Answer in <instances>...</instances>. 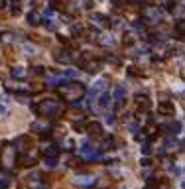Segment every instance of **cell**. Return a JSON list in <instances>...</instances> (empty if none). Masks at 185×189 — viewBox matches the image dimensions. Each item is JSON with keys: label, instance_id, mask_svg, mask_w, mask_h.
Returning a JSON list of instances; mask_svg holds the SVG:
<instances>
[{"label": "cell", "instance_id": "cell-1", "mask_svg": "<svg viewBox=\"0 0 185 189\" xmlns=\"http://www.w3.org/2000/svg\"><path fill=\"white\" fill-rule=\"evenodd\" d=\"M34 110L37 112V114H41V116L55 118V116L61 114L63 106H61V102H57V101H53V99H43V101H40L34 106Z\"/></svg>", "mask_w": 185, "mask_h": 189}, {"label": "cell", "instance_id": "cell-2", "mask_svg": "<svg viewBox=\"0 0 185 189\" xmlns=\"http://www.w3.org/2000/svg\"><path fill=\"white\" fill-rule=\"evenodd\" d=\"M16 156H18V150H16L14 144H4L2 148V167L6 171H12L16 165Z\"/></svg>", "mask_w": 185, "mask_h": 189}, {"label": "cell", "instance_id": "cell-3", "mask_svg": "<svg viewBox=\"0 0 185 189\" xmlns=\"http://www.w3.org/2000/svg\"><path fill=\"white\" fill-rule=\"evenodd\" d=\"M61 91H63V97H67L69 101H75V99H81V97H83L85 87L81 83H65V87Z\"/></svg>", "mask_w": 185, "mask_h": 189}, {"label": "cell", "instance_id": "cell-4", "mask_svg": "<svg viewBox=\"0 0 185 189\" xmlns=\"http://www.w3.org/2000/svg\"><path fill=\"white\" fill-rule=\"evenodd\" d=\"M81 154H83L87 160H91V161H95V160L101 158V154L97 152V144H92V142L83 144V148H81Z\"/></svg>", "mask_w": 185, "mask_h": 189}, {"label": "cell", "instance_id": "cell-5", "mask_svg": "<svg viewBox=\"0 0 185 189\" xmlns=\"http://www.w3.org/2000/svg\"><path fill=\"white\" fill-rule=\"evenodd\" d=\"M142 16L148 22H157V20H161V10L157 6H146L142 10Z\"/></svg>", "mask_w": 185, "mask_h": 189}, {"label": "cell", "instance_id": "cell-6", "mask_svg": "<svg viewBox=\"0 0 185 189\" xmlns=\"http://www.w3.org/2000/svg\"><path fill=\"white\" fill-rule=\"evenodd\" d=\"M136 105H138V109H140V110L148 112V110H150V106H152V102H150V99H148V97L138 95V97H136Z\"/></svg>", "mask_w": 185, "mask_h": 189}, {"label": "cell", "instance_id": "cell-7", "mask_svg": "<svg viewBox=\"0 0 185 189\" xmlns=\"http://www.w3.org/2000/svg\"><path fill=\"white\" fill-rule=\"evenodd\" d=\"M157 110H160V114H173L175 106H173V102H171V101H164V102H160Z\"/></svg>", "mask_w": 185, "mask_h": 189}, {"label": "cell", "instance_id": "cell-8", "mask_svg": "<svg viewBox=\"0 0 185 189\" xmlns=\"http://www.w3.org/2000/svg\"><path fill=\"white\" fill-rule=\"evenodd\" d=\"M87 132H89L91 138H97V136H101V134H102V126L99 122H91L89 128H87Z\"/></svg>", "mask_w": 185, "mask_h": 189}, {"label": "cell", "instance_id": "cell-9", "mask_svg": "<svg viewBox=\"0 0 185 189\" xmlns=\"http://www.w3.org/2000/svg\"><path fill=\"white\" fill-rule=\"evenodd\" d=\"M28 148H30V138L28 136H20L16 140V150H18V152H26Z\"/></svg>", "mask_w": 185, "mask_h": 189}, {"label": "cell", "instance_id": "cell-10", "mask_svg": "<svg viewBox=\"0 0 185 189\" xmlns=\"http://www.w3.org/2000/svg\"><path fill=\"white\" fill-rule=\"evenodd\" d=\"M83 67H85V71H89V73H97V71H101L102 63L101 61H89V63H83Z\"/></svg>", "mask_w": 185, "mask_h": 189}, {"label": "cell", "instance_id": "cell-11", "mask_svg": "<svg viewBox=\"0 0 185 189\" xmlns=\"http://www.w3.org/2000/svg\"><path fill=\"white\" fill-rule=\"evenodd\" d=\"M91 22H92V24H99L101 28H106V26H108V20H106L102 14H95V16H91Z\"/></svg>", "mask_w": 185, "mask_h": 189}, {"label": "cell", "instance_id": "cell-12", "mask_svg": "<svg viewBox=\"0 0 185 189\" xmlns=\"http://www.w3.org/2000/svg\"><path fill=\"white\" fill-rule=\"evenodd\" d=\"M36 161H37L36 154H34V156L30 154V156H26V158H22V160H20V165H24V167H30V165H34Z\"/></svg>", "mask_w": 185, "mask_h": 189}, {"label": "cell", "instance_id": "cell-13", "mask_svg": "<svg viewBox=\"0 0 185 189\" xmlns=\"http://www.w3.org/2000/svg\"><path fill=\"white\" fill-rule=\"evenodd\" d=\"M106 85H108V81H106V79H101L99 83H97L95 87H92L91 93H95V95H97V93H101V91H105V89H106Z\"/></svg>", "mask_w": 185, "mask_h": 189}, {"label": "cell", "instance_id": "cell-14", "mask_svg": "<svg viewBox=\"0 0 185 189\" xmlns=\"http://www.w3.org/2000/svg\"><path fill=\"white\" fill-rule=\"evenodd\" d=\"M124 95H126V91H124V87H116V91H114V99H116L118 105H122L124 101Z\"/></svg>", "mask_w": 185, "mask_h": 189}, {"label": "cell", "instance_id": "cell-15", "mask_svg": "<svg viewBox=\"0 0 185 189\" xmlns=\"http://www.w3.org/2000/svg\"><path fill=\"white\" fill-rule=\"evenodd\" d=\"M28 24H30V26H37V24H40V14L32 10V12L28 14Z\"/></svg>", "mask_w": 185, "mask_h": 189}, {"label": "cell", "instance_id": "cell-16", "mask_svg": "<svg viewBox=\"0 0 185 189\" xmlns=\"http://www.w3.org/2000/svg\"><path fill=\"white\" fill-rule=\"evenodd\" d=\"M57 161H59V160H57L53 154H47V158H45V165H47V167H55Z\"/></svg>", "mask_w": 185, "mask_h": 189}, {"label": "cell", "instance_id": "cell-17", "mask_svg": "<svg viewBox=\"0 0 185 189\" xmlns=\"http://www.w3.org/2000/svg\"><path fill=\"white\" fill-rule=\"evenodd\" d=\"M32 130H34V132H45L47 126H43V124H40V122H34V124H32Z\"/></svg>", "mask_w": 185, "mask_h": 189}, {"label": "cell", "instance_id": "cell-18", "mask_svg": "<svg viewBox=\"0 0 185 189\" xmlns=\"http://www.w3.org/2000/svg\"><path fill=\"white\" fill-rule=\"evenodd\" d=\"M63 81H65V79H59V77H53V79H49V81H47V85H49V87L53 89V87H57V85H59V83H63Z\"/></svg>", "mask_w": 185, "mask_h": 189}, {"label": "cell", "instance_id": "cell-19", "mask_svg": "<svg viewBox=\"0 0 185 189\" xmlns=\"http://www.w3.org/2000/svg\"><path fill=\"white\" fill-rule=\"evenodd\" d=\"M24 69H22V67H14L12 69V77H24Z\"/></svg>", "mask_w": 185, "mask_h": 189}, {"label": "cell", "instance_id": "cell-20", "mask_svg": "<svg viewBox=\"0 0 185 189\" xmlns=\"http://www.w3.org/2000/svg\"><path fill=\"white\" fill-rule=\"evenodd\" d=\"M32 73H34V75H43V73H45V69H43L41 65H36L34 69H32Z\"/></svg>", "mask_w": 185, "mask_h": 189}, {"label": "cell", "instance_id": "cell-21", "mask_svg": "<svg viewBox=\"0 0 185 189\" xmlns=\"http://www.w3.org/2000/svg\"><path fill=\"white\" fill-rule=\"evenodd\" d=\"M101 41H102L105 45H108V47L114 45V40H112V37H101Z\"/></svg>", "mask_w": 185, "mask_h": 189}, {"label": "cell", "instance_id": "cell-22", "mask_svg": "<svg viewBox=\"0 0 185 189\" xmlns=\"http://www.w3.org/2000/svg\"><path fill=\"white\" fill-rule=\"evenodd\" d=\"M170 126H171L170 128L171 132H179V130H181V122H173V124H170Z\"/></svg>", "mask_w": 185, "mask_h": 189}, {"label": "cell", "instance_id": "cell-23", "mask_svg": "<svg viewBox=\"0 0 185 189\" xmlns=\"http://www.w3.org/2000/svg\"><path fill=\"white\" fill-rule=\"evenodd\" d=\"M45 28H47V30H55V28H57V24H55V22H51V20L47 18V20H45Z\"/></svg>", "mask_w": 185, "mask_h": 189}, {"label": "cell", "instance_id": "cell-24", "mask_svg": "<svg viewBox=\"0 0 185 189\" xmlns=\"http://www.w3.org/2000/svg\"><path fill=\"white\" fill-rule=\"evenodd\" d=\"M108 102H110V97H108V95H102V97H101V106H106Z\"/></svg>", "mask_w": 185, "mask_h": 189}, {"label": "cell", "instance_id": "cell-25", "mask_svg": "<svg viewBox=\"0 0 185 189\" xmlns=\"http://www.w3.org/2000/svg\"><path fill=\"white\" fill-rule=\"evenodd\" d=\"M150 150H152V146H150V140H148V144L142 146V152H144V154H150Z\"/></svg>", "mask_w": 185, "mask_h": 189}, {"label": "cell", "instance_id": "cell-26", "mask_svg": "<svg viewBox=\"0 0 185 189\" xmlns=\"http://www.w3.org/2000/svg\"><path fill=\"white\" fill-rule=\"evenodd\" d=\"M63 148H65V150H71V148H73V140H65Z\"/></svg>", "mask_w": 185, "mask_h": 189}, {"label": "cell", "instance_id": "cell-27", "mask_svg": "<svg viewBox=\"0 0 185 189\" xmlns=\"http://www.w3.org/2000/svg\"><path fill=\"white\" fill-rule=\"evenodd\" d=\"M71 30H73V34H75V36H79L81 32H83V28H81V26H73Z\"/></svg>", "mask_w": 185, "mask_h": 189}, {"label": "cell", "instance_id": "cell-28", "mask_svg": "<svg viewBox=\"0 0 185 189\" xmlns=\"http://www.w3.org/2000/svg\"><path fill=\"white\" fill-rule=\"evenodd\" d=\"M132 41H134V37H132V36H124V44H126V45H130Z\"/></svg>", "mask_w": 185, "mask_h": 189}, {"label": "cell", "instance_id": "cell-29", "mask_svg": "<svg viewBox=\"0 0 185 189\" xmlns=\"http://www.w3.org/2000/svg\"><path fill=\"white\" fill-rule=\"evenodd\" d=\"M57 59L59 61H69V55L67 53H61V55H57Z\"/></svg>", "mask_w": 185, "mask_h": 189}, {"label": "cell", "instance_id": "cell-30", "mask_svg": "<svg viewBox=\"0 0 185 189\" xmlns=\"http://www.w3.org/2000/svg\"><path fill=\"white\" fill-rule=\"evenodd\" d=\"M128 73H130V75H140V71H138L136 67H128Z\"/></svg>", "mask_w": 185, "mask_h": 189}, {"label": "cell", "instance_id": "cell-31", "mask_svg": "<svg viewBox=\"0 0 185 189\" xmlns=\"http://www.w3.org/2000/svg\"><path fill=\"white\" fill-rule=\"evenodd\" d=\"M12 37H14L12 34H4V37H2V40H4V41H12Z\"/></svg>", "mask_w": 185, "mask_h": 189}, {"label": "cell", "instance_id": "cell-32", "mask_svg": "<svg viewBox=\"0 0 185 189\" xmlns=\"http://www.w3.org/2000/svg\"><path fill=\"white\" fill-rule=\"evenodd\" d=\"M65 75H67V77H77V71H67Z\"/></svg>", "mask_w": 185, "mask_h": 189}, {"label": "cell", "instance_id": "cell-33", "mask_svg": "<svg viewBox=\"0 0 185 189\" xmlns=\"http://www.w3.org/2000/svg\"><path fill=\"white\" fill-rule=\"evenodd\" d=\"M0 116H6V109L4 106H0Z\"/></svg>", "mask_w": 185, "mask_h": 189}, {"label": "cell", "instance_id": "cell-34", "mask_svg": "<svg viewBox=\"0 0 185 189\" xmlns=\"http://www.w3.org/2000/svg\"><path fill=\"white\" fill-rule=\"evenodd\" d=\"M6 183H8V181L4 179V177H0V187H4V185H6Z\"/></svg>", "mask_w": 185, "mask_h": 189}]
</instances>
